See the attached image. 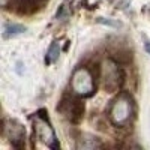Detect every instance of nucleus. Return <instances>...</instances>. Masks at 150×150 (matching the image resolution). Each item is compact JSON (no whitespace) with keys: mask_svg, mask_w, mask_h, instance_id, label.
<instances>
[{"mask_svg":"<svg viewBox=\"0 0 150 150\" xmlns=\"http://www.w3.org/2000/svg\"><path fill=\"white\" fill-rule=\"evenodd\" d=\"M110 120L116 126H125L134 117V99L129 93L122 92L119 96L112 99L110 105Z\"/></svg>","mask_w":150,"mask_h":150,"instance_id":"f257e3e1","label":"nucleus"},{"mask_svg":"<svg viewBox=\"0 0 150 150\" xmlns=\"http://www.w3.org/2000/svg\"><path fill=\"white\" fill-rule=\"evenodd\" d=\"M71 87L77 96H92L96 92V77L89 68H77L71 77Z\"/></svg>","mask_w":150,"mask_h":150,"instance_id":"f03ea898","label":"nucleus"},{"mask_svg":"<svg viewBox=\"0 0 150 150\" xmlns=\"http://www.w3.org/2000/svg\"><path fill=\"white\" fill-rule=\"evenodd\" d=\"M101 78L107 92H116L123 84V71L120 63L114 59L105 60L101 66Z\"/></svg>","mask_w":150,"mask_h":150,"instance_id":"7ed1b4c3","label":"nucleus"},{"mask_svg":"<svg viewBox=\"0 0 150 150\" xmlns=\"http://www.w3.org/2000/svg\"><path fill=\"white\" fill-rule=\"evenodd\" d=\"M59 110L72 122L78 123L84 116V102L80 98H63L59 105Z\"/></svg>","mask_w":150,"mask_h":150,"instance_id":"20e7f679","label":"nucleus"},{"mask_svg":"<svg viewBox=\"0 0 150 150\" xmlns=\"http://www.w3.org/2000/svg\"><path fill=\"white\" fill-rule=\"evenodd\" d=\"M35 134L44 144H47L51 149H59V143L56 138V134L51 128V125L48 123V120L44 116H38L35 122Z\"/></svg>","mask_w":150,"mask_h":150,"instance_id":"39448f33","label":"nucleus"},{"mask_svg":"<svg viewBox=\"0 0 150 150\" xmlns=\"http://www.w3.org/2000/svg\"><path fill=\"white\" fill-rule=\"evenodd\" d=\"M3 135L12 141L14 147H24V138H26V131L20 123L11 120V122H3Z\"/></svg>","mask_w":150,"mask_h":150,"instance_id":"423d86ee","label":"nucleus"},{"mask_svg":"<svg viewBox=\"0 0 150 150\" xmlns=\"http://www.w3.org/2000/svg\"><path fill=\"white\" fill-rule=\"evenodd\" d=\"M14 5L20 14H33L42 5V0H15Z\"/></svg>","mask_w":150,"mask_h":150,"instance_id":"0eeeda50","label":"nucleus"},{"mask_svg":"<svg viewBox=\"0 0 150 150\" xmlns=\"http://www.w3.org/2000/svg\"><path fill=\"white\" fill-rule=\"evenodd\" d=\"M26 27L21 26V24H17V23H6L3 26V38L5 39H11V38H15L18 35H23L26 33Z\"/></svg>","mask_w":150,"mask_h":150,"instance_id":"6e6552de","label":"nucleus"},{"mask_svg":"<svg viewBox=\"0 0 150 150\" xmlns=\"http://www.w3.org/2000/svg\"><path fill=\"white\" fill-rule=\"evenodd\" d=\"M102 144L99 143L98 138H95V137L92 135H84L81 137V138L78 140L77 143V149H84V150H90V149H96V147H101Z\"/></svg>","mask_w":150,"mask_h":150,"instance_id":"1a4fd4ad","label":"nucleus"},{"mask_svg":"<svg viewBox=\"0 0 150 150\" xmlns=\"http://www.w3.org/2000/svg\"><path fill=\"white\" fill-rule=\"evenodd\" d=\"M59 56H60V45H59V41H54L51 45H50L48 51H47V57H45L47 65L54 63V62L59 59Z\"/></svg>","mask_w":150,"mask_h":150,"instance_id":"9d476101","label":"nucleus"},{"mask_svg":"<svg viewBox=\"0 0 150 150\" xmlns=\"http://www.w3.org/2000/svg\"><path fill=\"white\" fill-rule=\"evenodd\" d=\"M99 23L107 24V26H111V27H120V24H119V23H116V21H111V20H102V18H99Z\"/></svg>","mask_w":150,"mask_h":150,"instance_id":"9b49d317","label":"nucleus"},{"mask_svg":"<svg viewBox=\"0 0 150 150\" xmlns=\"http://www.w3.org/2000/svg\"><path fill=\"white\" fill-rule=\"evenodd\" d=\"M144 48H146V51H147V53L150 54V42H147V44L144 45Z\"/></svg>","mask_w":150,"mask_h":150,"instance_id":"f8f14e48","label":"nucleus"}]
</instances>
